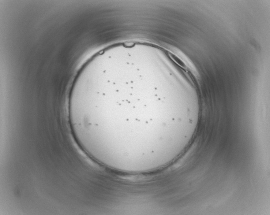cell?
<instances>
[{
  "mask_svg": "<svg viewBox=\"0 0 270 215\" xmlns=\"http://www.w3.org/2000/svg\"><path fill=\"white\" fill-rule=\"evenodd\" d=\"M167 54H168V57H170L171 59H172L176 63L178 64V65L182 67L183 68H186L185 64L180 58L177 57V56H176L174 54H172V53L170 52H168Z\"/></svg>",
  "mask_w": 270,
  "mask_h": 215,
  "instance_id": "obj_1",
  "label": "cell"
}]
</instances>
